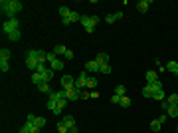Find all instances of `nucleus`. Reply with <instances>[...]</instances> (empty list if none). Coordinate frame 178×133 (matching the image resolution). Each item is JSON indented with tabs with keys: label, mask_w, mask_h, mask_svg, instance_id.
<instances>
[{
	"label": "nucleus",
	"mask_w": 178,
	"mask_h": 133,
	"mask_svg": "<svg viewBox=\"0 0 178 133\" xmlns=\"http://www.w3.org/2000/svg\"><path fill=\"white\" fill-rule=\"evenodd\" d=\"M156 80H158V74H156L154 70H148L146 72V84H154Z\"/></svg>",
	"instance_id": "12"
},
{
	"label": "nucleus",
	"mask_w": 178,
	"mask_h": 133,
	"mask_svg": "<svg viewBox=\"0 0 178 133\" xmlns=\"http://www.w3.org/2000/svg\"><path fill=\"white\" fill-rule=\"evenodd\" d=\"M160 127H162V123H160L158 119H154V121H150V129H152V131H160Z\"/></svg>",
	"instance_id": "29"
},
{
	"label": "nucleus",
	"mask_w": 178,
	"mask_h": 133,
	"mask_svg": "<svg viewBox=\"0 0 178 133\" xmlns=\"http://www.w3.org/2000/svg\"><path fill=\"white\" fill-rule=\"evenodd\" d=\"M61 88H63V89H71V88H75V80L69 76V74L61 76Z\"/></svg>",
	"instance_id": "6"
},
{
	"label": "nucleus",
	"mask_w": 178,
	"mask_h": 133,
	"mask_svg": "<svg viewBox=\"0 0 178 133\" xmlns=\"http://www.w3.org/2000/svg\"><path fill=\"white\" fill-rule=\"evenodd\" d=\"M38 66H40L38 58H26V68H28V70H34V72H36Z\"/></svg>",
	"instance_id": "9"
},
{
	"label": "nucleus",
	"mask_w": 178,
	"mask_h": 133,
	"mask_svg": "<svg viewBox=\"0 0 178 133\" xmlns=\"http://www.w3.org/2000/svg\"><path fill=\"white\" fill-rule=\"evenodd\" d=\"M73 56H75V54L71 52V50H65V54H63V58H65V60H73Z\"/></svg>",
	"instance_id": "38"
},
{
	"label": "nucleus",
	"mask_w": 178,
	"mask_h": 133,
	"mask_svg": "<svg viewBox=\"0 0 178 133\" xmlns=\"http://www.w3.org/2000/svg\"><path fill=\"white\" fill-rule=\"evenodd\" d=\"M166 115L168 117H178V105H170L166 109Z\"/></svg>",
	"instance_id": "17"
},
{
	"label": "nucleus",
	"mask_w": 178,
	"mask_h": 133,
	"mask_svg": "<svg viewBox=\"0 0 178 133\" xmlns=\"http://www.w3.org/2000/svg\"><path fill=\"white\" fill-rule=\"evenodd\" d=\"M99 70H101V66L97 64L95 60H89L85 64V72H89V74H95V72H99Z\"/></svg>",
	"instance_id": "7"
},
{
	"label": "nucleus",
	"mask_w": 178,
	"mask_h": 133,
	"mask_svg": "<svg viewBox=\"0 0 178 133\" xmlns=\"http://www.w3.org/2000/svg\"><path fill=\"white\" fill-rule=\"evenodd\" d=\"M81 20V14L79 12H75V10H71V14H69V22H79Z\"/></svg>",
	"instance_id": "20"
},
{
	"label": "nucleus",
	"mask_w": 178,
	"mask_h": 133,
	"mask_svg": "<svg viewBox=\"0 0 178 133\" xmlns=\"http://www.w3.org/2000/svg\"><path fill=\"white\" fill-rule=\"evenodd\" d=\"M65 105H67V99H59L57 101V107H61V109H65Z\"/></svg>",
	"instance_id": "40"
},
{
	"label": "nucleus",
	"mask_w": 178,
	"mask_h": 133,
	"mask_svg": "<svg viewBox=\"0 0 178 133\" xmlns=\"http://www.w3.org/2000/svg\"><path fill=\"white\" fill-rule=\"evenodd\" d=\"M57 12H59V16H61V20H63V18H69V14H71V10H69L67 6H59Z\"/></svg>",
	"instance_id": "14"
},
{
	"label": "nucleus",
	"mask_w": 178,
	"mask_h": 133,
	"mask_svg": "<svg viewBox=\"0 0 178 133\" xmlns=\"http://www.w3.org/2000/svg\"><path fill=\"white\" fill-rule=\"evenodd\" d=\"M170 105H178V93H170L168 95V99H166Z\"/></svg>",
	"instance_id": "26"
},
{
	"label": "nucleus",
	"mask_w": 178,
	"mask_h": 133,
	"mask_svg": "<svg viewBox=\"0 0 178 133\" xmlns=\"http://www.w3.org/2000/svg\"><path fill=\"white\" fill-rule=\"evenodd\" d=\"M52 113H54V115H61V113H63V109H61V107H54Z\"/></svg>",
	"instance_id": "41"
},
{
	"label": "nucleus",
	"mask_w": 178,
	"mask_h": 133,
	"mask_svg": "<svg viewBox=\"0 0 178 133\" xmlns=\"http://www.w3.org/2000/svg\"><path fill=\"white\" fill-rule=\"evenodd\" d=\"M148 86L152 88V91H160V89H162V82H160V80H156L154 84H148Z\"/></svg>",
	"instance_id": "31"
},
{
	"label": "nucleus",
	"mask_w": 178,
	"mask_h": 133,
	"mask_svg": "<svg viewBox=\"0 0 178 133\" xmlns=\"http://www.w3.org/2000/svg\"><path fill=\"white\" fill-rule=\"evenodd\" d=\"M10 56H12V54H10V50H8V48H2V50H0V60H10Z\"/></svg>",
	"instance_id": "19"
},
{
	"label": "nucleus",
	"mask_w": 178,
	"mask_h": 133,
	"mask_svg": "<svg viewBox=\"0 0 178 133\" xmlns=\"http://www.w3.org/2000/svg\"><path fill=\"white\" fill-rule=\"evenodd\" d=\"M87 88H89V89H95V88H97V80H95L93 76H89V80H87Z\"/></svg>",
	"instance_id": "28"
},
{
	"label": "nucleus",
	"mask_w": 178,
	"mask_h": 133,
	"mask_svg": "<svg viewBox=\"0 0 178 133\" xmlns=\"http://www.w3.org/2000/svg\"><path fill=\"white\" fill-rule=\"evenodd\" d=\"M32 82H34L36 86L44 84V76H42V74H38V72H34V74H32Z\"/></svg>",
	"instance_id": "15"
},
{
	"label": "nucleus",
	"mask_w": 178,
	"mask_h": 133,
	"mask_svg": "<svg viewBox=\"0 0 178 133\" xmlns=\"http://www.w3.org/2000/svg\"><path fill=\"white\" fill-rule=\"evenodd\" d=\"M99 72H101V74H111V66H109V64H103Z\"/></svg>",
	"instance_id": "37"
},
{
	"label": "nucleus",
	"mask_w": 178,
	"mask_h": 133,
	"mask_svg": "<svg viewBox=\"0 0 178 133\" xmlns=\"http://www.w3.org/2000/svg\"><path fill=\"white\" fill-rule=\"evenodd\" d=\"M38 88H40V91H44V93H52V88H50V84H48V82H44V84H40V86H38Z\"/></svg>",
	"instance_id": "24"
},
{
	"label": "nucleus",
	"mask_w": 178,
	"mask_h": 133,
	"mask_svg": "<svg viewBox=\"0 0 178 133\" xmlns=\"http://www.w3.org/2000/svg\"><path fill=\"white\" fill-rule=\"evenodd\" d=\"M61 121L67 125V129H73V127H77V123H75V119L71 117V115H65V117H63Z\"/></svg>",
	"instance_id": "11"
},
{
	"label": "nucleus",
	"mask_w": 178,
	"mask_h": 133,
	"mask_svg": "<svg viewBox=\"0 0 178 133\" xmlns=\"http://www.w3.org/2000/svg\"><path fill=\"white\" fill-rule=\"evenodd\" d=\"M176 133H178V129H176Z\"/></svg>",
	"instance_id": "51"
},
{
	"label": "nucleus",
	"mask_w": 178,
	"mask_h": 133,
	"mask_svg": "<svg viewBox=\"0 0 178 133\" xmlns=\"http://www.w3.org/2000/svg\"><path fill=\"white\" fill-rule=\"evenodd\" d=\"M34 125H36V127H40V129H42V127L46 125V117H38V115H36V119H34Z\"/></svg>",
	"instance_id": "23"
},
{
	"label": "nucleus",
	"mask_w": 178,
	"mask_h": 133,
	"mask_svg": "<svg viewBox=\"0 0 178 133\" xmlns=\"http://www.w3.org/2000/svg\"><path fill=\"white\" fill-rule=\"evenodd\" d=\"M174 74H176V76H178V62H176V72H174Z\"/></svg>",
	"instance_id": "50"
},
{
	"label": "nucleus",
	"mask_w": 178,
	"mask_h": 133,
	"mask_svg": "<svg viewBox=\"0 0 178 133\" xmlns=\"http://www.w3.org/2000/svg\"><path fill=\"white\" fill-rule=\"evenodd\" d=\"M38 62H40V64L48 62V52H44V50H38Z\"/></svg>",
	"instance_id": "18"
},
{
	"label": "nucleus",
	"mask_w": 178,
	"mask_h": 133,
	"mask_svg": "<svg viewBox=\"0 0 178 133\" xmlns=\"http://www.w3.org/2000/svg\"><path fill=\"white\" fill-rule=\"evenodd\" d=\"M56 58H57V56H56V54H54V52H50V54H48V62H54V60H56Z\"/></svg>",
	"instance_id": "45"
},
{
	"label": "nucleus",
	"mask_w": 178,
	"mask_h": 133,
	"mask_svg": "<svg viewBox=\"0 0 178 133\" xmlns=\"http://www.w3.org/2000/svg\"><path fill=\"white\" fill-rule=\"evenodd\" d=\"M166 119H168V115H166V113H162V115H160V117H158V121H160V123H164V121H166Z\"/></svg>",
	"instance_id": "46"
},
{
	"label": "nucleus",
	"mask_w": 178,
	"mask_h": 133,
	"mask_svg": "<svg viewBox=\"0 0 178 133\" xmlns=\"http://www.w3.org/2000/svg\"><path fill=\"white\" fill-rule=\"evenodd\" d=\"M119 105H123V107H129V105H131V99L127 97V95H123V97H121V103H119Z\"/></svg>",
	"instance_id": "34"
},
{
	"label": "nucleus",
	"mask_w": 178,
	"mask_h": 133,
	"mask_svg": "<svg viewBox=\"0 0 178 133\" xmlns=\"http://www.w3.org/2000/svg\"><path fill=\"white\" fill-rule=\"evenodd\" d=\"M67 133H77V127H73V129H69Z\"/></svg>",
	"instance_id": "49"
},
{
	"label": "nucleus",
	"mask_w": 178,
	"mask_h": 133,
	"mask_svg": "<svg viewBox=\"0 0 178 133\" xmlns=\"http://www.w3.org/2000/svg\"><path fill=\"white\" fill-rule=\"evenodd\" d=\"M50 64H52V70H61V68H63V62L57 60V58H56L54 62H50Z\"/></svg>",
	"instance_id": "25"
},
{
	"label": "nucleus",
	"mask_w": 178,
	"mask_h": 133,
	"mask_svg": "<svg viewBox=\"0 0 178 133\" xmlns=\"http://www.w3.org/2000/svg\"><path fill=\"white\" fill-rule=\"evenodd\" d=\"M152 93H154V91H152V88L146 84L145 88H143V95H145V97H152Z\"/></svg>",
	"instance_id": "27"
},
{
	"label": "nucleus",
	"mask_w": 178,
	"mask_h": 133,
	"mask_svg": "<svg viewBox=\"0 0 178 133\" xmlns=\"http://www.w3.org/2000/svg\"><path fill=\"white\" fill-rule=\"evenodd\" d=\"M8 40H12V42H18V40H20V30L10 32V34H8Z\"/></svg>",
	"instance_id": "21"
},
{
	"label": "nucleus",
	"mask_w": 178,
	"mask_h": 133,
	"mask_svg": "<svg viewBox=\"0 0 178 133\" xmlns=\"http://www.w3.org/2000/svg\"><path fill=\"white\" fill-rule=\"evenodd\" d=\"M0 70H2V72H8V70H10V66H8L6 60H0Z\"/></svg>",
	"instance_id": "36"
},
{
	"label": "nucleus",
	"mask_w": 178,
	"mask_h": 133,
	"mask_svg": "<svg viewBox=\"0 0 178 133\" xmlns=\"http://www.w3.org/2000/svg\"><path fill=\"white\" fill-rule=\"evenodd\" d=\"M95 62H97L99 66H103V64H109V56H107V54H97Z\"/></svg>",
	"instance_id": "13"
},
{
	"label": "nucleus",
	"mask_w": 178,
	"mask_h": 133,
	"mask_svg": "<svg viewBox=\"0 0 178 133\" xmlns=\"http://www.w3.org/2000/svg\"><path fill=\"white\" fill-rule=\"evenodd\" d=\"M65 46H61V44H57L56 46V48H54V54H56V56H57V54H61V56H63V54H65Z\"/></svg>",
	"instance_id": "30"
},
{
	"label": "nucleus",
	"mask_w": 178,
	"mask_h": 133,
	"mask_svg": "<svg viewBox=\"0 0 178 133\" xmlns=\"http://www.w3.org/2000/svg\"><path fill=\"white\" fill-rule=\"evenodd\" d=\"M166 70H170V72H176V62H168V64H166Z\"/></svg>",
	"instance_id": "39"
},
{
	"label": "nucleus",
	"mask_w": 178,
	"mask_h": 133,
	"mask_svg": "<svg viewBox=\"0 0 178 133\" xmlns=\"http://www.w3.org/2000/svg\"><path fill=\"white\" fill-rule=\"evenodd\" d=\"M36 72H38V74H44V72H46V66H44V64H40V66H38V70H36Z\"/></svg>",
	"instance_id": "44"
},
{
	"label": "nucleus",
	"mask_w": 178,
	"mask_h": 133,
	"mask_svg": "<svg viewBox=\"0 0 178 133\" xmlns=\"http://www.w3.org/2000/svg\"><path fill=\"white\" fill-rule=\"evenodd\" d=\"M111 101H113V103H121V95H117V93H115V95L111 97Z\"/></svg>",
	"instance_id": "43"
},
{
	"label": "nucleus",
	"mask_w": 178,
	"mask_h": 133,
	"mask_svg": "<svg viewBox=\"0 0 178 133\" xmlns=\"http://www.w3.org/2000/svg\"><path fill=\"white\" fill-rule=\"evenodd\" d=\"M14 30H20V20L18 18H8L6 22L2 24V32L8 36L10 32H14Z\"/></svg>",
	"instance_id": "3"
},
{
	"label": "nucleus",
	"mask_w": 178,
	"mask_h": 133,
	"mask_svg": "<svg viewBox=\"0 0 178 133\" xmlns=\"http://www.w3.org/2000/svg\"><path fill=\"white\" fill-rule=\"evenodd\" d=\"M148 8H150V0H141V2H137V10L141 12V14L148 12Z\"/></svg>",
	"instance_id": "8"
},
{
	"label": "nucleus",
	"mask_w": 178,
	"mask_h": 133,
	"mask_svg": "<svg viewBox=\"0 0 178 133\" xmlns=\"http://www.w3.org/2000/svg\"><path fill=\"white\" fill-rule=\"evenodd\" d=\"M57 131H59V133H67L69 129H67V125H65L63 121H57Z\"/></svg>",
	"instance_id": "33"
},
{
	"label": "nucleus",
	"mask_w": 178,
	"mask_h": 133,
	"mask_svg": "<svg viewBox=\"0 0 178 133\" xmlns=\"http://www.w3.org/2000/svg\"><path fill=\"white\" fill-rule=\"evenodd\" d=\"M87 97H91V93H87V91H81V99H87Z\"/></svg>",
	"instance_id": "47"
},
{
	"label": "nucleus",
	"mask_w": 178,
	"mask_h": 133,
	"mask_svg": "<svg viewBox=\"0 0 178 133\" xmlns=\"http://www.w3.org/2000/svg\"><path fill=\"white\" fill-rule=\"evenodd\" d=\"M42 76H44V82H48V84H50V82H52V78H54V70H46Z\"/></svg>",
	"instance_id": "22"
},
{
	"label": "nucleus",
	"mask_w": 178,
	"mask_h": 133,
	"mask_svg": "<svg viewBox=\"0 0 178 133\" xmlns=\"http://www.w3.org/2000/svg\"><path fill=\"white\" fill-rule=\"evenodd\" d=\"M152 99H156V101H162L164 99V91L160 89V91H154V93H152Z\"/></svg>",
	"instance_id": "32"
},
{
	"label": "nucleus",
	"mask_w": 178,
	"mask_h": 133,
	"mask_svg": "<svg viewBox=\"0 0 178 133\" xmlns=\"http://www.w3.org/2000/svg\"><path fill=\"white\" fill-rule=\"evenodd\" d=\"M79 22H81L83 30H85L87 34H91V32L95 30V26H97V22H99V18H97V16H85V14H83Z\"/></svg>",
	"instance_id": "2"
},
{
	"label": "nucleus",
	"mask_w": 178,
	"mask_h": 133,
	"mask_svg": "<svg viewBox=\"0 0 178 133\" xmlns=\"http://www.w3.org/2000/svg\"><path fill=\"white\" fill-rule=\"evenodd\" d=\"M87 80H89V76H87V72H85V70H83V72L77 76V80H75V88H77V89L87 88Z\"/></svg>",
	"instance_id": "4"
},
{
	"label": "nucleus",
	"mask_w": 178,
	"mask_h": 133,
	"mask_svg": "<svg viewBox=\"0 0 178 133\" xmlns=\"http://www.w3.org/2000/svg\"><path fill=\"white\" fill-rule=\"evenodd\" d=\"M121 18H123V12H115V14H107V16H105V22L113 24L115 20H121Z\"/></svg>",
	"instance_id": "10"
},
{
	"label": "nucleus",
	"mask_w": 178,
	"mask_h": 133,
	"mask_svg": "<svg viewBox=\"0 0 178 133\" xmlns=\"http://www.w3.org/2000/svg\"><path fill=\"white\" fill-rule=\"evenodd\" d=\"M65 99H67V101H75V99H81V89H77V88L65 89Z\"/></svg>",
	"instance_id": "5"
},
{
	"label": "nucleus",
	"mask_w": 178,
	"mask_h": 133,
	"mask_svg": "<svg viewBox=\"0 0 178 133\" xmlns=\"http://www.w3.org/2000/svg\"><path fill=\"white\" fill-rule=\"evenodd\" d=\"M125 91H127V89H125V86H117V88H115V93H117V95H121V97L125 95Z\"/></svg>",
	"instance_id": "35"
},
{
	"label": "nucleus",
	"mask_w": 178,
	"mask_h": 133,
	"mask_svg": "<svg viewBox=\"0 0 178 133\" xmlns=\"http://www.w3.org/2000/svg\"><path fill=\"white\" fill-rule=\"evenodd\" d=\"M34 127H36V125H34L32 121H26V123L22 125V129H20V133H32V129H34Z\"/></svg>",
	"instance_id": "16"
},
{
	"label": "nucleus",
	"mask_w": 178,
	"mask_h": 133,
	"mask_svg": "<svg viewBox=\"0 0 178 133\" xmlns=\"http://www.w3.org/2000/svg\"><path fill=\"white\" fill-rule=\"evenodd\" d=\"M32 133H40V127H34V129H32Z\"/></svg>",
	"instance_id": "48"
},
{
	"label": "nucleus",
	"mask_w": 178,
	"mask_h": 133,
	"mask_svg": "<svg viewBox=\"0 0 178 133\" xmlns=\"http://www.w3.org/2000/svg\"><path fill=\"white\" fill-rule=\"evenodd\" d=\"M0 10L8 18H16V14L22 10V2H18V0H2L0 2Z\"/></svg>",
	"instance_id": "1"
},
{
	"label": "nucleus",
	"mask_w": 178,
	"mask_h": 133,
	"mask_svg": "<svg viewBox=\"0 0 178 133\" xmlns=\"http://www.w3.org/2000/svg\"><path fill=\"white\" fill-rule=\"evenodd\" d=\"M160 103H162V111H166V109H168V107H170V103H168V101H166V99H162V101H160Z\"/></svg>",
	"instance_id": "42"
}]
</instances>
